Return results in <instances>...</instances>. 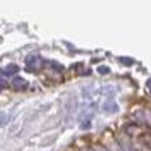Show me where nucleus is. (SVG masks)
<instances>
[{
  "mask_svg": "<svg viewBox=\"0 0 151 151\" xmlns=\"http://www.w3.org/2000/svg\"><path fill=\"white\" fill-rule=\"evenodd\" d=\"M150 89H151V81H150Z\"/></svg>",
  "mask_w": 151,
  "mask_h": 151,
  "instance_id": "1",
  "label": "nucleus"
}]
</instances>
